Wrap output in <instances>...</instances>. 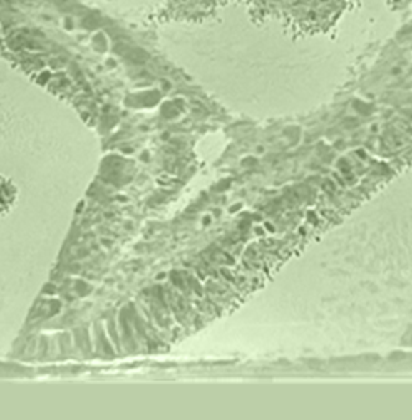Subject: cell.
<instances>
[{
  "label": "cell",
  "mask_w": 412,
  "mask_h": 420,
  "mask_svg": "<svg viewBox=\"0 0 412 420\" xmlns=\"http://www.w3.org/2000/svg\"><path fill=\"white\" fill-rule=\"evenodd\" d=\"M291 2H296V0H291Z\"/></svg>",
  "instance_id": "1"
}]
</instances>
